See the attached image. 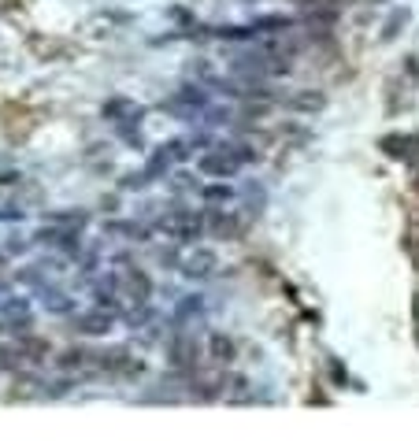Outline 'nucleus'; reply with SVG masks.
I'll list each match as a JSON object with an SVG mask.
<instances>
[{
  "mask_svg": "<svg viewBox=\"0 0 419 441\" xmlns=\"http://www.w3.org/2000/svg\"><path fill=\"white\" fill-rule=\"evenodd\" d=\"M256 152L245 149V145H219L215 152H208L200 159V171L205 174H234L241 164H253Z\"/></svg>",
  "mask_w": 419,
  "mask_h": 441,
  "instance_id": "f257e3e1",
  "label": "nucleus"
},
{
  "mask_svg": "<svg viewBox=\"0 0 419 441\" xmlns=\"http://www.w3.org/2000/svg\"><path fill=\"white\" fill-rule=\"evenodd\" d=\"M323 104V93H300V97H293V108L297 111H315Z\"/></svg>",
  "mask_w": 419,
  "mask_h": 441,
  "instance_id": "7ed1b4c3",
  "label": "nucleus"
},
{
  "mask_svg": "<svg viewBox=\"0 0 419 441\" xmlns=\"http://www.w3.org/2000/svg\"><path fill=\"white\" fill-rule=\"evenodd\" d=\"M286 26H290V19L286 16H264L256 23V30H286Z\"/></svg>",
  "mask_w": 419,
  "mask_h": 441,
  "instance_id": "20e7f679",
  "label": "nucleus"
},
{
  "mask_svg": "<svg viewBox=\"0 0 419 441\" xmlns=\"http://www.w3.org/2000/svg\"><path fill=\"white\" fill-rule=\"evenodd\" d=\"M297 4L312 11V8H330V4H338V0H297Z\"/></svg>",
  "mask_w": 419,
  "mask_h": 441,
  "instance_id": "0eeeda50",
  "label": "nucleus"
},
{
  "mask_svg": "<svg viewBox=\"0 0 419 441\" xmlns=\"http://www.w3.org/2000/svg\"><path fill=\"white\" fill-rule=\"evenodd\" d=\"M205 197H208V204H223V200H230V189L226 186H208Z\"/></svg>",
  "mask_w": 419,
  "mask_h": 441,
  "instance_id": "423d86ee",
  "label": "nucleus"
},
{
  "mask_svg": "<svg viewBox=\"0 0 419 441\" xmlns=\"http://www.w3.org/2000/svg\"><path fill=\"white\" fill-rule=\"evenodd\" d=\"M404 19H408V11H404V8H401V11H394V19H389V23L382 26V37H386V41H389V37H397V34L404 30Z\"/></svg>",
  "mask_w": 419,
  "mask_h": 441,
  "instance_id": "f03ea898",
  "label": "nucleus"
},
{
  "mask_svg": "<svg viewBox=\"0 0 419 441\" xmlns=\"http://www.w3.org/2000/svg\"><path fill=\"white\" fill-rule=\"evenodd\" d=\"M215 349V356H219V360H234V345H230V337H215V342H212Z\"/></svg>",
  "mask_w": 419,
  "mask_h": 441,
  "instance_id": "39448f33",
  "label": "nucleus"
}]
</instances>
